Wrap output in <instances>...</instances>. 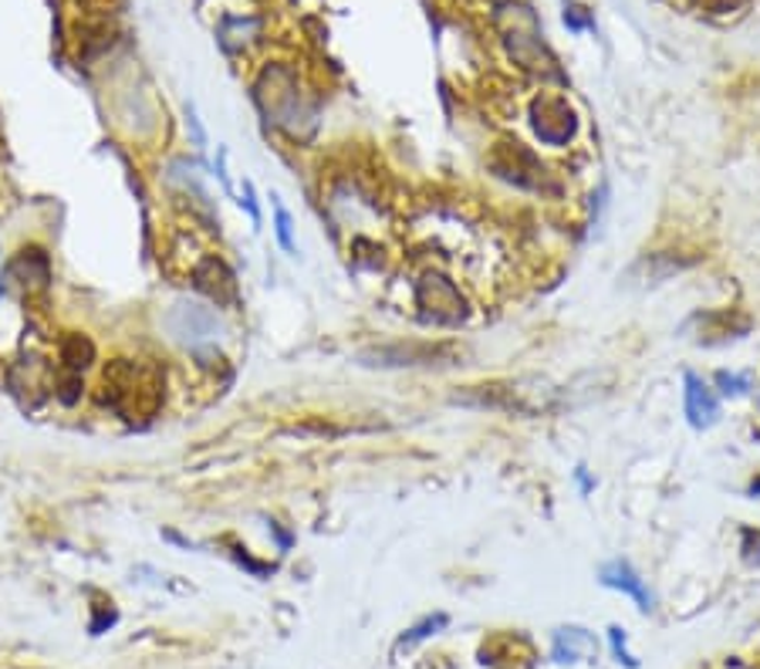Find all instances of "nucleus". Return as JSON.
Masks as SVG:
<instances>
[{
	"label": "nucleus",
	"mask_w": 760,
	"mask_h": 669,
	"mask_svg": "<svg viewBox=\"0 0 760 669\" xmlns=\"http://www.w3.org/2000/svg\"><path fill=\"white\" fill-rule=\"evenodd\" d=\"M744 558L747 561H760V531H750V527H747V531H744Z\"/></svg>",
	"instance_id": "obj_16"
},
{
	"label": "nucleus",
	"mask_w": 760,
	"mask_h": 669,
	"mask_svg": "<svg viewBox=\"0 0 760 669\" xmlns=\"http://www.w3.org/2000/svg\"><path fill=\"white\" fill-rule=\"evenodd\" d=\"M156 396H159V382L149 369L135 366V362H119L106 372V399L125 413H153L156 409Z\"/></svg>",
	"instance_id": "obj_2"
},
{
	"label": "nucleus",
	"mask_w": 760,
	"mask_h": 669,
	"mask_svg": "<svg viewBox=\"0 0 760 669\" xmlns=\"http://www.w3.org/2000/svg\"><path fill=\"white\" fill-rule=\"evenodd\" d=\"M608 640H612V653H615V659L618 662H626L629 669H636L639 666V659L629 653V646H626V629H618V625H612L608 629Z\"/></svg>",
	"instance_id": "obj_14"
},
{
	"label": "nucleus",
	"mask_w": 760,
	"mask_h": 669,
	"mask_svg": "<svg viewBox=\"0 0 760 669\" xmlns=\"http://www.w3.org/2000/svg\"><path fill=\"white\" fill-rule=\"evenodd\" d=\"M599 582H602L605 588L626 592L629 598H636L639 612H652V609H655V606H652V602H655L652 592L646 588L642 575L629 565L626 558H612V561H605V565L599 569Z\"/></svg>",
	"instance_id": "obj_8"
},
{
	"label": "nucleus",
	"mask_w": 760,
	"mask_h": 669,
	"mask_svg": "<svg viewBox=\"0 0 760 669\" xmlns=\"http://www.w3.org/2000/svg\"><path fill=\"white\" fill-rule=\"evenodd\" d=\"M697 4H700L707 14H737L740 8L750 4V0H697Z\"/></svg>",
	"instance_id": "obj_15"
},
{
	"label": "nucleus",
	"mask_w": 760,
	"mask_h": 669,
	"mask_svg": "<svg viewBox=\"0 0 760 669\" xmlns=\"http://www.w3.org/2000/svg\"><path fill=\"white\" fill-rule=\"evenodd\" d=\"M747 494H750V498H760V477H757V480H750V487H747Z\"/></svg>",
	"instance_id": "obj_19"
},
{
	"label": "nucleus",
	"mask_w": 760,
	"mask_h": 669,
	"mask_svg": "<svg viewBox=\"0 0 760 669\" xmlns=\"http://www.w3.org/2000/svg\"><path fill=\"white\" fill-rule=\"evenodd\" d=\"M551 659L562 666H575V662H595L599 659V640L589 629L581 625H565L555 632V643H551Z\"/></svg>",
	"instance_id": "obj_9"
},
{
	"label": "nucleus",
	"mask_w": 760,
	"mask_h": 669,
	"mask_svg": "<svg viewBox=\"0 0 760 669\" xmlns=\"http://www.w3.org/2000/svg\"><path fill=\"white\" fill-rule=\"evenodd\" d=\"M362 366L378 369H417V366H450L457 359V348L450 342H396L383 348L362 351Z\"/></svg>",
	"instance_id": "obj_3"
},
{
	"label": "nucleus",
	"mask_w": 760,
	"mask_h": 669,
	"mask_svg": "<svg viewBox=\"0 0 760 669\" xmlns=\"http://www.w3.org/2000/svg\"><path fill=\"white\" fill-rule=\"evenodd\" d=\"M274 200V234H278V243L288 251V254H298V240H294V220L288 214V206L278 200V196H270Z\"/></svg>",
	"instance_id": "obj_12"
},
{
	"label": "nucleus",
	"mask_w": 760,
	"mask_h": 669,
	"mask_svg": "<svg viewBox=\"0 0 760 669\" xmlns=\"http://www.w3.org/2000/svg\"><path fill=\"white\" fill-rule=\"evenodd\" d=\"M491 166L494 172L500 176V180L514 183V187H521V190H534V193H555L558 187L547 180V172L541 166V159L521 146V143H514V146H500L494 156H491Z\"/></svg>",
	"instance_id": "obj_6"
},
{
	"label": "nucleus",
	"mask_w": 760,
	"mask_h": 669,
	"mask_svg": "<svg viewBox=\"0 0 760 669\" xmlns=\"http://www.w3.org/2000/svg\"><path fill=\"white\" fill-rule=\"evenodd\" d=\"M193 280H196V288L210 295L217 304H233L237 301V277L220 258H206L193 271Z\"/></svg>",
	"instance_id": "obj_10"
},
{
	"label": "nucleus",
	"mask_w": 760,
	"mask_h": 669,
	"mask_svg": "<svg viewBox=\"0 0 760 669\" xmlns=\"http://www.w3.org/2000/svg\"><path fill=\"white\" fill-rule=\"evenodd\" d=\"M240 206H248L251 210V220L261 224V210H257V200H254V187L244 183V200H240Z\"/></svg>",
	"instance_id": "obj_17"
},
{
	"label": "nucleus",
	"mask_w": 760,
	"mask_h": 669,
	"mask_svg": "<svg viewBox=\"0 0 760 669\" xmlns=\"http://www.w3.org/2000/svg\"><path fill=\"white\" fill-rule=\"evenodd\" d=\"M713 382L720 385L723 396H747L750 390V375H737V372H716Z\"/></svg>",
	"instance_id": "obj_13"
},
{
	"label": "nucleus",
	"mask_w": 760,
	"mask_h": 669,
	"mask_svg": "<svg viewBox=\"0 0 760 669\" xmlns=\"http://www.w3.org/2000/svg\"><path fill=\"white\" fill-rule=\"evenodd\" d=\"M446 625H450V616H446V612L426 616L420 625H412V629H406V632H402L399 643H396V649H412L417 643H423V640L436 636V632H439V629H446Z\"/></svg>",
	"instance_id": "obj_11"
},
{
	"label": "nucleus",
	"mask_w": 760,
	"mask_h": 669,
	"mask_svg": "<svg viewBox=\"0 0 760 669\" xmlns=\"http://www.w3.org/2000/svg\"><path fill=\"white\" fill-rule=\"evenodd\" d=\"M575 477H578V483H581V494H592V487H595V480L584 474V467H578L575 470Z\"/></svg>",
	"instance_id": "obj_18"
},
{
	"label": "nucleus",
	"mask_w": 760,
	"mask_h": 669,
	"mask_svg": "<svg viewBox=\"0 0 760 669\" xmlns=\"http://www.w3.org/2000/svg\"><path fill=\"white\" fill-rule=\"evenodd\" d=\"M162 328L169 332V338L183 345L186 351H193L196 359H210L214 351L220 356V342L227 335L224 319L196 298H177L166 314H162Z\"/></svg>",
	"instance_id": "obj_1"
},
{
	"label": "nucleus",
	"mask_w": 760,
	"mask_h": 669,
	"mask_svg": "<svg viewBox=\"0 0 760 669\" xmlns=\"http://www.w3.org/2000/svg\"><path fill=\"white\" fill-rule=\"evenodd\" d=\"M531 129L551 150H565L578 135V112L565 95H538L531 105Z\"/></svg>",
	"instance_id": "obj_4"
},
{
	"label": "nucleus",
	"mask_w": 760,
	"mask_h": 669,
	"mask_svg": "<svg viewBox=\"0 0 760 669\" xmlns=\"http://www.w3.org/2000/svg\"><path fill=\"white\" fill-rule=\"evenodd\" d=\"M417 304L423 308V319L433 325H460L467 319V301L460 288L436 271L417 285Z\"/></svg>",
	"instance_id": "obj_5"
},
{
	"label": "nucleus",
	"mask_w": 760,
	"mask_h": 669,
	"mask_svg": "<svg viewBox=\"0 0 760 669\" xmlns=\"http://www.w3.org/2000/svg\"><path fill=\"white\" fill-rule=\"evenodd\" d=\"M683 409H686V419L693 430H710L713 422L720 419V399L716 393L710 390V385L697 375V372H686L683 375Z\"/></svg>",
	"instance_id": "obj_7"
}]
</instances>
